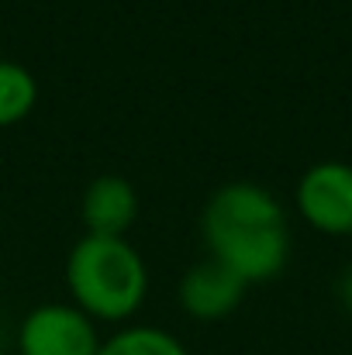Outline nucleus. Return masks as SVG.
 Instances as JSON below:
<instances>
[{
  "label": "nucleus",
  "instance_id": "obj_8",
  "mask_svg": "<svg viewBox=\"0 0 352 355\" xmlns=\"http://www.w3.org/2000/svg\"><path fill=\"white\" fill-rule=\"evenodd\" d=\"M97 355H190L187 345L156 324H128L115 331L108 342H101Z\"/></svg>",
  "mask_w": 352,
  "mask_h": 355
},
{
  "label": "nucleus",
  "instance_id": "obj_6",
  "mask_svg": "<svg viewBox=\"0 0 352 355\" xmlns=\"http://www.w3.org/2000/svg\"><path fill=\"white\" fill-rule=\"evenodd\" d=\"M80 218L87 225V235L124 238L138 218V193L124 176H97L83 190Z\"/></svg>",
  "mask_w": 352,
  "mask_h": 355
},
{
  "label": "nucleus",
  "instance_id": "obj_1",
  "mask_svg": "<svg viewBox=\"0 0 352 355\" xmlns=\"http://www.w3.org/2000/svg\"><path fill=\"white\" fill-rule=\"evenodd\" d=\"M201 228L211 259L232 269L249 286L273 279L287 266V218L266 187L225 183L204 204Z\"/></svg>",
  "mask_w": 352,
  "mask_h": 355
},
{
  "label": "nucleus",
  "instance_id": "obj_4",
  "mask_svg": "<svg viewBox=\"0 0 352 355\" xmlns=\"http://www.w3.org/2000/svg\"><path fill=\"white\" fill-rule=\"evenodd\" d=\"M297 211L321 235H352V166L318 162L297 183Z\"/></svg>",
  "mask_w": 352,
  "mask_h": 355
},
{
  "label": "nucleus",
  "instance_id": "obj_5",
  "mask_svg": "<svg viewBox=\"0 0 352 355\" xmlns=\"http://www.w3.org/2000/svg\"><path fill=\"white\" fill-rule=\"evenodd\" d=\"M249 283H242L232 269L208 259L183 272L180 279V307L194 321H221L242 304Z\"/></svg>",
  "mask_w": 352,
  "mask_h": 355
},
{
  "label": "nucleus",
  "instance_id": "obj_3",
  "mask_svg": "<svg viewBox=\"0 0 352 355\" xmlns=\"http://www.w3.org/2000/svg\"><path fill=\"white\" fill-rule=\"evenodd\" d=\"M21 355H97L101 335L97 321H90L73 304H38L17 328Z\"/></svg>",
  "mask_w": 352,
  "mask_h": 355
},
{
  "label": "nucleus",
  "instance_id": "obj_2",
  "mask_svg": "<svg viewBox=\"0 0 352 355\" xmlns=\"http://www.w3.org/2000/svg\"><path fill=\"white\" fill-rule=\"evenodd\" d=\"M66 290L90 321L124 324L149 297V269L128 238L83 235L66 255Z\"/></svg>",
  "mask_w": 352,
  "mask_h": 355
},
{
  "label": "nucleus",
  "instance_id": "obj_9",
  "mask_svg": "<svg viewBox=\"0 0 352 355\" xmlns=\"http://www.w3.org/2000/svg\"><path fill=\"white\" fill-rule=\"evenodd\" d=\"M342 300L352 307V269H346V276H342Z\"/></svg>",
  "mask_w": 352,
  "mask_h": 355
},
{
  "label": "nucleus",
  "instance_id": "obj_7",
  "mask_svg": "<svg viewBox=\"0 0 352 355\" xmlns=\"http://www.w3.org/2000/svg\"><path fill=\"white\" fill-rule=\"evenodd\" d=\"M38 104V80L28 66L14 59H0V128H14Z\"/></svg>",
  "mask_w": 352,
  "mask_h": 355
}]
</instances>
